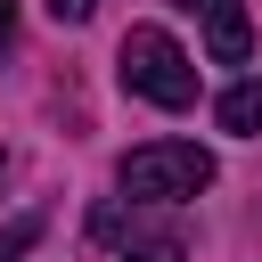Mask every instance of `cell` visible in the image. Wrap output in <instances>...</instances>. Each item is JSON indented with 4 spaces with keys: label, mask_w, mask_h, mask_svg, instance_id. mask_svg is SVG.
I'll return each mask as SVG.
<instances>
[{
    "label": "cell",
    "mask_w": 262,
    "mask_h": 262,
    "mask_svg": "<svg viewBox=\"0 0 262 262\" xmlns=\"http://www.w3.org/2000/svg\"><path fill=\"white\" fill-rule=\"evenodd\" d=\"M213 115H221V131H237V139H246V131H262V82H229Z\"/></svg>",
    "instance_id": "cell-4"
},
{
    "label": "cell",
    "mask_w": 262,
    "mask_h": 262,
    "mask_svg": "<svg viewBox=\"0 0 262 262\" xmlns=\"http://www.w3.org/2000/svg\"><path fill=\"white\" fill-rule=\"evenodd\" d=\"M115 180H123V196H139V205H180V196L213 188V156H205L196 139H147V147H131V156L115 164Z\"/></svg>",
    "instance_id": "cell-2"
},
{
    "label": "cell",
    "mask_w": 262,
    "mask_h": 262,
    "mask_svg": "<svg viewBox=\"0 0 262 262\" xmlns=\"http://www.w3.org/2000/svg\"><path fill=\"white\" fill-rule=\"evenodd\" d=\"M188 16H205V49L221 57V66H246V49H254V25H246V8L237 0H180Z\"/></svg>",
    "instance_id": "cell-3"
},
{
    "label": "cell",
    "mask_w": 262,
    "mask_h": 262,
    "mask_svg": "<svg viewBox=\"0 0 262 262\" xmlns=\"http://www.w3.org/2000/svg\"><path fill=\"white\" fill-rule=\"evenodd\" d=\"M16 41V0H0V49Z\"/></svg>",
    "instance_id": "cell-8"
},
{
    "label": "cell",
    "mask_w": 262,
    "mask_h": 262,
    "mask_svg": "<svg viewBox=\"0 0 262 262\" xmlns=\"http://www.w3.org/2000/svg\"><path fill=\"white\" fill-rule=\"evenodd\" d=\"M90 8H98V0H49V16H57V25H90Z\"/></svg>",
    "instance_id": "cell-6"
},
{
    "label": "cell",
    "mask_w": 262,
    "mask_h": 262,
    "mask_svg": "<svg viewBox=\"0 0 262 262\" xmlns=\"http://www.w3.org/2000/svg\"><path fill=\"white\" fill-rule=\"evenodd\" d=\"M115 74H123V90L131 98H147V106H196V66H188V49L164 33V25H131L123 33V49H115Z\"/></svg>",
    "instance_id": "cell-1"
},
{
    "label": "cell",
    "mask_w": 262,
    "mask_h": 262,
    "mask_svg": "<svg viewBox=\"0 0 262 262\" xmlns=\"http://www.w3.org/2000/svg\"><path fill=\"white\" fill-rule=\"evenodd\" d=\"M123 262H180V246H139V254H123Z\"/></svg>",
    "instance_id": "cell-7"
},
{
    "label": "cell",
    "mask_w": 262,
    "mask_h": 262,
    "mask_svg": "<svg viewBox=\"0 0 262 262\" xmlns=\"http://www.w3.org/2000/svg\"><path fill=\"white\" fill-rule=\"evenodd\" d=\"M0 180H8V156H0Z\"/></svg>",
    "instance_id": "cell-9"
},
{
    "label": "cell",
    "mask_w": 262,
    "mask_h": 262,
    "mask_svg": "<svg viewBox=\"0 0 262 262\" xmlns=\"http://www.w3.org/2000/svg\"><path fill=\"white\" fill-rule=\"evenodd\" d=\"M33 237H41V213H25V221H8V229H0V262H16V254H25Z\"/></svg>",
    "instance_id": "cell-5"
}]
</instances>
